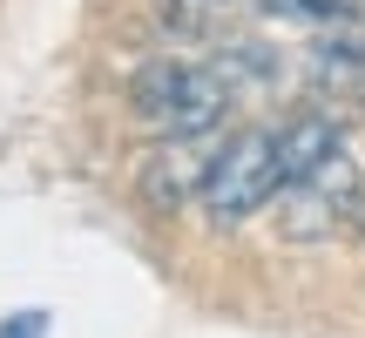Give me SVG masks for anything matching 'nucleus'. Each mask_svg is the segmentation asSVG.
Instances as JSON below:
<instances>
[{
  "mask_svg": "<svg viewBox=\"0 0 365 338\" xmlns=\"http://www.w3.org/2000/svg\"><path fill=\"white\" fill-rule=\"evenodd\" d=\"M271 21H298V27H339V21H359L365 0H257Z\"/></svg>",
  "mask_w": 365,
  "mask_h": 338,
  "instance_id": "obj_6",
  "label": "nucleus"
},
{
  "mask_svg": "<svg viewBox=\"0 0 365 338\" xmlns=\"http://www.w3.org/2000/svg\"><path fill=\"white\" fill-rule=\"evenodd\" d=\"M129 102H135V122H149L156 135H210L244 102V75L230 54L223 61H182V54L170 61L163 54L129 81Z\"/></svg>",
  "mask_w": 365,
  "mask_h": 338,
  "instance_id": "obj_1",
  "label": "nucleus"
},
{
  "mask_svg": "<svg viewBox=\"0 0 365 338\" xmlns=\"http://www.w3.org/2000/svg\"><path fill=\"white\" fill-rule=\"evenodd\" d=\"M284 196V210H277V223H284V237H331V230H345V223L365 210V176H359V163L345 156H325L312 169L304 183H291V190H277Z\"/></svg>",
  "mask_w": 365,
  "mask_h": 338,
  "instance_id": "obj_3",
  "label": "nucleus"
},
{
  "mask_svg": "<svg viewBox=\"0 0 365 338\" xmlns=\"http://www.w3.org/2000/svg\"><path fill=\"white\" fill-rule=\"evenodd\" d=\"M217 156H223L217 129H210V135H163V143L143 156V169H135V196H143L156 217H176V210L203 203Z\"/></svg>",
  "mask_w": 365,
  "mask_h": 338,
  "instance_id": "obj_4",
  "label": "nucleus"
},
{
  "mask_svg": "<svg viewBox=\"0 0 365 338\" xmlns=\"http://www.w3.org/2000/svg\"><path fill=\"white\" fill-rule=\"evenodd\" d=\"M277 190H284L277 122H257V129H237L230 143H223L217 169H210V190H203V203H196V210H203L217 230H237V223H250Z\"/></svg>",
  "mask_w": 365,
  "mask_h": 338,
  "instance_id": "obj_2",
  "label": "nucleus"
},
{
  "mask_svg": "<svg viewBox=\"0 0 365 338\" xmlns=\"http://www.w3.org/2000/svg\"><path fill=\"white\" fill-rule=\"evenodd\" d=\"M345 149V129L339 116H325V108H298L291 122H277V163H284V190L291 183H304L325 156H339Z\"/></svg>",
  "mask_w": 365,
  "mask_h": 338,
  "instance_id": "obj_5",
  "label": "nucleus"
},
{
  "mask_svg": "<svg viewBox=\"0 0 365 338\" xmlns=\"http://www.w3.org/2000/svg\"><path fill=\"white\" fill-rule=\"evenodd\" d=\"M0 338H48V312H21L0 325Z\"/></svg>",
  "mask_w": 365,
  "mask_h": 338,
  "instance_id": "obj_7",
  "label": "nucleus"
}]
</instances>
